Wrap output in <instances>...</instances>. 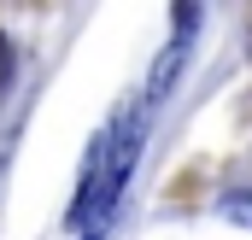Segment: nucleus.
<instances>
[{"label": "nucleus", "instance_id": "4", "mask_svg": "<svg viewBox=\"0 0 252 240\" xmlns=\"http://www.w3.org/2000/svg\"><path fill=\"white\" fill-rule=\"evenodd\" d=\"M6 88H12V41L0 35V94H6Z\"/></svg>", "mask_w": 252, "mask_h": 240}, {"label": "nucleus", "instance_id": "1", "mask_svg": "<svg viewBox=\"0 0 252 240\" xmlns=\"http://www.w3.org/2000/svg\"><path fill=\"white\" fill-rule=\"evenodd\" d=\"M135 158H141V118L112 123V129L94 141V152H88V164H82V199H76L82 240H100V229L112 223L129 176H135Z\"/></svg>", "mask_w": 252, "mask_h": 240}, {"label": "nucleus", "instance_id": "2", "mask_svg": "<svg viewBox=\"0 0 252 240\" xmlns=\"http://www.w3.org/2000/svg\"><path fill=\"white\" fill-rule=\"evenodd\" d=\"M182 59H188V35H176V41L158 53V64H153V76H147V100H153V106H158V100L170 94V82L182 76Z\"/></svg>", "mask_w": 252, "mask_h": 240}, {"label": "nucleus", "instance_id": "3", "mask_svg": "<svg viewBox=\"0 0 252 240\" xmlns=\"http://www.w3.org/2000/svg\"><path fill=\"white\" fill-rule=\"evenodd\" d=\"M217 211H223L229 223H241V229H252V187H229V193L217 199Z\"/></svg>", "mask_w": 252, "mask_h": 240}]
</instances>
